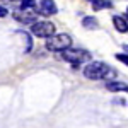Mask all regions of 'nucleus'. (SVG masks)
I'll list each match as a JSON object with an SVG mask.
<instances>
[{"label":"nucleus","mask_w":128,"mask_h":128,"mask_svg":"<svg viewBox=\"0 0 128 128\" xmlns=\"http://www.w3.org/2000/svg\"><path fill=\"white\" fill-rule=\"evenodd\" d=\"M31 34H34L38 38H50L55 34V26L48 20H38V22L31 24Z\"/></svg>","instance_id":"obj_4"},{"label":"nucleus","mask_w":128,"mask_h":128,"mask_svg":"<svg viewBox=\"0 0 128 128\" xmlns=\"http://www.w3.org/2000/svg\"><path fill=\"white\" fill-rule=\"evenodd\" d=\"M70 44H72V38L65 32L53 34V36L46 38V48L50 51H63V50L70 48Z\"/></svg>","instance_id":"obj_3"},{"label":"nucleus","mask_w":128,"mask_h":128,"mask_svg":"<svg viewBox=\"0 0 128 128\" xmlns=\"http://www.w3.org/2000/svg\"><path fill=\"white\" fill-rule=\"evenodd\" d=\"M82 26L84 28H87V29H98V20L96 17H92V16H89V17H84L82 19Z\"/></svg>","instance_id":"obj_10"},{"label":"nucleus","mask_w":128,"mask_h":128,"mask_svg":"<svg viewBox=\"0 0 128 128\" xmlns=\"http://www.w3.org/2000/svg\"><path fill=\"white\" fill-rule=\"evenodd\" d=\"M90 2H92V0H90Z\"/></svg>","instance_id":"obj_17"},{"label":"nucleus","mask_w":128,"mask_h":128,"mask_svg":"<svg viewBox=\"0 0 128 128\" xmlns=\"http://www.w3.org/2000/svg\"><path fill=\"white\" fill-rule=\"evenodd\" d=\"M36 5V0H20V7L24 9H34Z\"/></svg>","instance_id":"obj_11"},{"label":"nucleus","mask_w":128,"mask_h":128,"mask_svg":"<svg viewBox=\"0 0 128 128\" xmlns=\"http://www.w3.org/2000/svg\"><path fill=\"white\" fill-rule=\"evenodd\" d=\"M4 4L7 2V4H20V0H2Z\"/></svg>","instance_id":"obj_14"},{"label":"nucleus","mask_w":128,"mask_h":128,"mask_svg":"<svg viewBox=\"0 0 128 128\" xmlns=\"http://www.w3.org/2000/svg\"><path fill=\"white\" fill-rule=\"evenodd\" d=\"M116 60L121 62V63H125L128 67V53H116Z\"/></svg>","instance_id":"obj_12"},{"label":"nucleus","mask_w":128,"mask_h":128,"mask_svg":"<svg viewBox=\"0 0 128 128\" xmlns=\"http://www.w3.org/2000/svg\"><path fill=\"white\" fill-rule=\"evenodd\" d=\"M58 12L53 0H41L40 2V14L41 16H55Z\"/></svg>","instance_id":"obj_6"},{"label":"nucleus","mask_w":128,"mask_h":128,"mask_svg":"<svg viewBox=\"0 0 128 128\" xmlns=\"http://www.w3.org/2000/svg\"><path fill=\"white\" fill-rule=\"evenodd\" d=\"M106 89L111 90V92H128V84L120 82V80H108Z\"/></svg>","instance_id":"obj_7"},{"label":"nucleus","mask_w":128,"mask_h":128,"mask_svg":"<svg viewBox=\"0 0 128 128\" xmlns=\"http://www.w3.org/2000/svg\"><path fill=\"white\" fill-rule=\"evenodd\" d=\"M84 75L90 80H114L116 72L102 62H89L84 67Z\"/></svg>","instance_id":"obj_1"},{"label":"nucleus","mask_w":128,"mask_h":128,"mask_svg":"<svg viewBox=\"0 0 128 128\" xmlns=\"http://www.w3.org/2000/svg\"><path fill=\"white\" fill-rule=\"evenodd\" d=\"M113 24H114L116 31H120V32H128V20L125 19V17H121V16H113Z\"/></svg>","instance_id":"obj_8"},{"label":"nucleus","mask_w":128,"mask_h":128,"mask_svg":"<svg viewBox=\"0 0 128 128\" xmlns=\"http://www.w3.org/2000/svg\"><path fill=\"white\" fill-rule=\"evenodd\" d=\"M14 19L22 22V24H34V22H38V12H36V9L20 7L14 12Z\"/></svg>","instance_id":"obj_5"},{"label":"nucleus","mask_w":128,"mask_h":128,"mask_svg":"<svg viewBox=\"0 0 128 128\" xmlns=\"http://www.w3.org/2000/svg\"><path fill=\"white\" fill-rule=\"evenodd\" d=\"M62 53V58L65 62H68L72 65H79V63H84V62H90V53L87 50H82V48H67Z\"/></svg>","instance_id":"obj_2"},{"label":"nucleus","mask_w":128,"mask_h":128,"mask_svg":"<svg viewBox=\"0 0 128 128\" xmlns=\"http://www.w3.org/2000/svg\"><path fill=\"white\" fill-rule=\"evenodd\" d=\"M113 4L109 0H92V9L94 10H102V9H111Z\"/></svg>","instance_id":"obj_9"},{"label":"nucleus","mask_w":128,"mask_h":128,"mask_svg":"<svg viewBox=\"0 0 128 128\" xmlns=\"http://www.w3.org/2000/svg\"><path fill=\"white\" fill-rule=\"evenodd\" d=\"M123 50H125V51L128 53V44H123Z\"/></svg>","instance_id":"obj_15"},{"label":"nucleus","mask_w":128,"mask_h":128,"mask_svg":"<svg viewBox=\"0 0 128 128\" xmlns=\"http://www.w3.org/2000/svg\"><path fill=\"white\" fill-rule=\"evenodd\" d=\"M7 14H9V10L5 9V7H2V5H0V17H5Z\"/></svg>","instance_id":"obj_13"},{"label":"nucleus","mask_w":128,"mask_h":128,"mask_svg":"<svg viewBox=\"0 0 128 128\" xmlns=\"http://www.w3.org/2000/svg\"><path fill=\"white\" fill-rule=\"evenodd\" d=\"M126 19H128V9H126Z\"/></svg>","instance_id":"obj_16"}]
</instances>
